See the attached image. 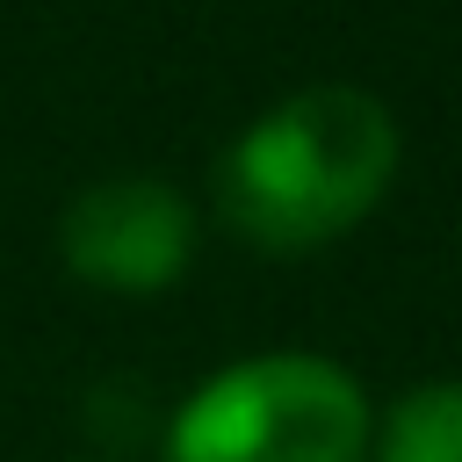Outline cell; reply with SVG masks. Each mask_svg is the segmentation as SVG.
<instances>
[{
    "label": "cell",
    "instance_id": "obj_1",
    "mask_svg": "<svg viewBox=\"0 0 462 462\" xmlns=\"http://www.w3.org/2000/svg\"><path fill=\"white\" fill-rule=\"evenodd\" d=\"M397 166V123L361 87H303L224 152V209L260 245H318L368 217Z\"/></svg>",
    "mask_w": 462,
    "mask_h": 462
},
{
    "label": "cell",
    "instance_id": "obj_3",
    "mask_svg": "<svg viewBox=\"0 0 462 462\" xmlns=\"http://www.w3.org/2000/svg\"><path fill=\"white\" fill-rule=\"evenodd\" d=\"M65 260L108 289H159L188 260V202L144 173L101 180L65 209Z\"/></svg>",
    "mask_w": 462,
    "mask_h": 462
},
{
    "label": "cell",
    "instance_id": "obj_2",
    "mask_svg": "<svg viewBox=\"0 0 462 462\" xmlns=\"http://www.w3.org/2000/svg\"><path fill=\"white\" fill-rule=\"evenodd\" d=\"M361 383L325 354H260L209 375L173 433L166 462H361Z\"/></svg>",
    "mask_w": 462,
    "mask_h": 462
},
{
    "label": "cell",
    "instance_id": "obj_4",
    "mask_svg": "<svg viewBox=\"0 0 462 462\" xmlns=\"http://www.w3.org/2000/svg\"><path fill=\"white\" fill-rule=\"evenodd\" d=\"M375 462H462V383H426L411 390L390 426Z\"/></svg>",
    "mask_w": 462,
    "mask_h": 462
}]
</instances>
